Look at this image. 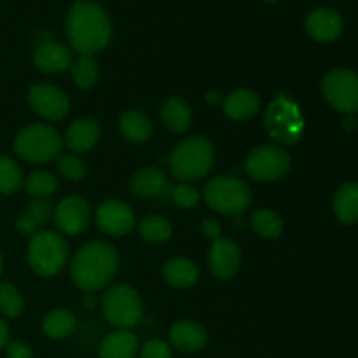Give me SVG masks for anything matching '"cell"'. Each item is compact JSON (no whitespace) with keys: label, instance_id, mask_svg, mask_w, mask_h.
<instances>
[{"label":"cell","instance_id":"cell-1","mask_svg":"<svg viewBox=\"0 0 358 358\" xmlns=\"http://www.w3.org/2000/svg\"><path fill=\"white\" fill-rule=\"evenodd\" d=\"M70 45L79 55L103 51L112 38V20L107 10L93 0H79L70 7L65 21Z\"/></svg>","mask_w":358,"mask_h":358},{"label":"cell","instance_id":"cell-2","mask_svg":"<svg viewBox=\"0 0 358 358\" xmlns=\"http://www.w3.org/2000/svg\"><path fill=\"white\" fill-rule=\"evenodd\" d=\"M119 268V254L107 241H90L73 255L70 276L80 290L94 294L112 282Z\"/></svg>","mask_w":358,"mask_h":358},{"label":"cell","instance_id":"cell-3","mask_svg":"<svg viewBox=\"0 0 358 358\" xmlns=\"http://www.w3.org/2000/svg\"><path fill=\"white\" fill-rule=\"evenodd\" d=\"M215 164V149L206 136L192 135L182 140L170 156V170L177 180L191 184L201 180Z\"/></svg>","mask_w":358,"mask_h":358},{"label":"cell","instance_id":"cell-4","mask_svg":"<svg viewBox=\"0 0 358 358\" xmlns=\"http://www.w3.org/2000/svg\"><path fill=\"white\" fill-rule=\"evenodd\" d=\"M70 248L65 238L52 231H38L28 245V264L38 276H55L65 268Z\"/></svg>","mask_w":358,"mask_h":358},{"label":"cell","instance_id":"cell-5","mask_svg":"<svg viewBox=\"0 0 358 358\" xmlns=\"http://www.w3.org/2000/svg\"><path fill=\"white\" fill-rule=\"evenodd\" d=\"M63 140L52 126L30 124L14 136L13 149L28 163H48L62 154Z\"/></svg>","mask_w":358,"mask_h":358},{"label":"cell","instance_id":"cell-6","mask_svg":"<svg viewBox=\"0 0 358 358\" xmlns=\"http://www.w3.org/2000/svg\"><path fill=\"white\" fill-rule=\"evenodd\" d=\"M205 201L210 208L222 215H241L252 203L250 187L243 180L231 175H222L206 182Z\"/></svg>","mask_w":358,"mask_h":358},{"label":"cell","instance_id":"cell-7","mask_svg":"<svg viewBox=\"0 0 358 358\" xmlns=\"http://www.w3.org/2000/svg\"><path fill=\"white\" fill-rule=\"evenodd\" d=\"M105 320L119 329H129L142 320V299L129 285H115L105 292L101 299Z\"/></svg>","mask_w":358,"mask_h":358},{"label":"cell","instance_id":"cell-8","mask_svg":"<svg viewBox=\"0 0 358 358\" xmlns=\"http://www.w3.org/2000/svg\"><path fill=\"white\" fill-rule=\"evenodd\" d=\"M322 93L332 108L346 115L358 110V73L350 69H334L322 79Z\"/></svg>","mask_w":358,"mask_h":358},{"label":"cell","instance_id":"cell-9","mask_svg":"<svg viewBox=\"0 0 358 358\" xmlns=\"http://www.w3.org/2000/svg\"><path fill=\"white\" fill-rule=\"evenodd\" d=\"M292 157L285 149L276 145H261L248 154L245 168L250 178L257 182H275L289 173Z\"/></svg>","mask_w":358,"mask_h":358},{"label":"cell","instance_id":"cell-10","mask_svg":"<svg viewBox=\"0 0 358 358\" xmlns=\"http://www.w3.org/2000/svg\"><path fill=\"white\" fill-rule=\"evenodd\" d=\"M264 121L269 135L278 140L280 143H289V145L296 143L299 140L301 131H303L299 112L283 98L273 101L271 107L266 110Z\"/></svg>","mask_w":358,"mask_h":358},{"label":"cell","instance_id":"cell-11","mask_svg":"<svg viewBox=\"0 0 358 358\" xmlns=\"http://www.w3.org/2000/svg\"><path fill=\"white\" fill-rule=\"evenodd\" d=\"M94 219H96V226L100 227L101 233L112 238L126 236L131 233L136 224L133 210L126 203L117 201V199H108V201L101 203L96 208Z\"/></svg>","mask_w":358,"mask_h":358},{"label":"cell","instance_id":"cell-12","mask_svg":"<svg viewBox=\"0 0 358 358\" xmlns=\"http://www.w3.org/2000/svg\"><path fill=\"white\" fill-rule=\"evenodd\" d=\"M28 101L35 114L49 121H59L70 110V101L59 87L51 84H35L28 91Z\"/></svg>","mask_w":358,"mask_h":358},{"label":"cell","instance_id":"cell-13","mask_svg":"<svg viewBox=\"0 0 358 358\" xmlns=\"http://www.w3.org/2000/svg\"><path fill=\"white\" fill-rule=\"evenodd\" d=\"M91 222V208L80 196H66L55 210V224L65 236H77Z\"/></svg>","mask_w":358,"mask_h":358},{"label":"cell","instance_id":"cell-14","mask_svg":"<svg viewBox=\"0 0 358 358\" xmlns=\"http://www.w3.org/2000/svg\"><path fill=\"white\" fill-rule=\"evenodd\" d=\"M241 264V252L240 247L231 238H222L213 241L208 254L210 271L215 278L229 280L238 273Z\"/></svg>","mask_w":358,"mask_h":358},{"label":"cell","instance_id":"cell-15","mask_svg":"<svg viewBox=\"0 0 358 358\" xmlns=\"http://www.w3.org/2000/svg\"><path fill=\"white\" fill-rule=\"evenodd\" d=\"M308 35L318 42H332L343 34L345 21L341 14L331 7H318L311 10L304 21Z\"/></svg>","mask_w":358,"mask_h":358},{"label":"cell","instance_id":"cell-16","mask_svg":"<svg viewBox=\"0 0 358 358\" xmlns=\"http://www.w3.org/2000/svg\"><path fill=\"white\" fill-rule=\"evenodd\" d=\"M34 65L44 73L65 72L72 66V52L56 41L41 42L34 52Z\"/></svg>","mask_w":358,"mask_h":358},{"label":"cell","instance_id":"cell-17","mask_svg":"<svg viewBox=\"0 0 358 358\" xmlns=\"http://www.w3.org/2000/svg\"><path fill=\"white\" fill-rule=\"evenodd\" d=\"M168 336H170L171 346L182 353L199 352V350L205 348L206 341H208L205 327L192 320H182L173 324Z\"/></svg>","mask_w":358,"mask_h":358},{"label":"cell","instance_id":"cell-18","mask_svg":"<svg viewBox=\"0 0 358 358\" xmlns=\"http://www.w3.org/2000/svg\"><path fill=\"white\" fill-rule=\"evenodd\" d=\"M98 138H100V126L91 117H84L72 122L65 133V143L70 152L73 154L91 150L96 145Z\"/></svg>","mask_w":358,"mask_h":358},{"label":"cell","instance_id":"cell-19","mask_svg":"<svg viewBox=\"0 0 358 358\" xmlns=\"http://www.w3.org/2000/svg\"><path fill=\"white\" fill-rule=\"evenodd\" d=\"M224 114L233 121H247L261 110V98L252 90L233 91L222 103Z\"/></svg>","mask_w":358,"mask_h":358},{"label":"cell","instance_id":"cell-20","mask_svg":"<svg viewBox=\"0 0 358 358\" xmlns=\"http://www.w3.org/2000/svg\"><path fill=\"white\" fill-rule=\"evenodd\" d=\"M166 185V175L161 168L147 166L136 171L129 180V191L136 198H154L159 194Z\"/></svg>","mask_w":358,"mask_h":358},{"label":"cell","instance_id":"cell-21","mask_svg":"<svg viewBox=\"0 0 358 358\" xmlns=\"http://www.w3.org/2000/svg\"><path fill=\"white\" fill-rule=\"evenodd\" d=\"M138 353V339L129 331H115L100 345V358H135Z\"/></svg>","mask_w":358,"mask_h":358},{"label":"cell","instance_id":"cell-22","mask_svg":"<svg viewBox=\"0 0 358 358\" xmlns=\"http://www.w3.org/2000/svg\"><path fill=\"white\" fill-rule=\"evenodd\" d=\"M164 282L170 283L175 289H189L199 278V269L189 259H171L163 268Z\"/></svg>","mask_w":358,"mask_h":358},{"label":"cell","instance_id":"cell-23","mask_svg":"<svg viewBox=\"0 0 358 358\" xmlns=\"http://www.w3.org/2000/svg\"><path fill=\"white\" fill-rule=\"evenodd\" d=\"M52 217V208L45 199H34V201L28 205L27 213L21 215L16 220V229L21 234H28V236H34L35 233H38L41 227H44L45 224H49Z\"/></svg>","mask_w":358,"mask_h":358},{"label":"cell","instance_id":"cell-24","mask_svg":"<svg viewBox=\"0 0 358 358\" xmlns=\"http://www.w3.org/2000/svg\"><path fill=\"white\" fill-rule=\"evenodd\" d=\"M122 136L131 143H145L152 135V124L149 117L140 110H128L119 119Z\"/></svg>","mask_w":358,"mask_h":358},{"label":"cell","instance_id":"cell-25","mask_svg":"<svg viewBox=\"0 0 358 358\" xmlns=\"http://www.w3.org/2000/svg\"><path fill=\"white\" fill-rule=\"evenodd\" d=\"M161 119L170 131L185 133L191 126L192 114L189 105L182 98L173 96L164 101L163 108H161Z\"/></svg>","mask_w":358,"mask_h":358},{"label":"cell","instance_id":"cell-26","mask_svg":"<svg viewBox=\"0 0 358 358\" xmlns=\"http://www.w3.org/2000/svg\"><path fill=\"white\" fill-rule=\"evenodd\" d=\"M334 213L343 224L358 222V182L341 185L334 198Z\"/></svg>","mask_w":358,"mask_h":358},{"label":"cell","instance_id":"cell-27","mask_svg":"<svg viewBox=\"0 0 358 358\" xmlns=\"http://www.w3.org/2000/svg\"><path fill=\"white\" fill-rule=\"evenodd\" d=\"M77 327V320L70 311L55 310L48 313L42 320V331L51 339H65L73 334Z\"/></svg>","mask_w":358,"mask_h":358},{"label":"cell","instance_id":"cell-28","mask_svg":"<svg viewBox=\"0 0 358 358\" xmlns=\"http://www.w3.org/2000/svg\"><path fill=\"white\" fill-rule=\"evenodd\" d=\"M250 226L257 236L266 238V240H275L283 233L282 217L273 210H254L250 215Z\"/></svg>","mask_w":358,"mask_h":358},{"label":"cell","instance_id":"cell-29","mask_svg":"<svg viewBox=\"0 0 358 358\" xmlns=\"http://www.w3.org/2000/svg\"><path fill=\"white\" fill-rule=\"evenodd\" d=\"M171 224L164 217L147 215L138 222V234L149 243H166L171 238Z\"/></svg>","mask_w":358,"mask_h":358},{"label":"cell","instance_id":"cell-30","mask_svg":"<svg viewBox=\"0 0 358 358\" xmlns=\"http://www.w3.org/2000/svg\"><path fill=\"white\" fill-rule=\"evenodd\" d=\"M100 69L93 55H79L76 62H72V79L80 90H91L98 83Z\"/></svg>","mask_w":358,"mask_h":358},{"label":"cell","instance_id":"cell-31","mask_svg":"<svg viewBox=\"0 0 358 358\" xmlns=\"http://www.w3.org/2000/svg\"><path fill=\"white\" fill-rule=\"evenodd\" d=\"M23 187L31 198L48 199L58 189V180L49 171H34L23 180Z\"/></svg>","mask_w":358,"mask_h":358},{"label":"cell","instance_id":"cell-32","mask_svg":"<svg viewBox=\"0 0 358 358\" xmlns=\"http://www.w3.org/2000/svg\"><path fill=\"white\" fill-rule=\"evenodd\" d=\"M23 173L14 159L0 156V194H13L23 185Z\"/></svg>","mask_w":358,"mask_h":358},{"label":"cell","instance_id":"cell-33","mask_svg":"<svg viewBox=\"0 0 358 358\" xmlns=\"http://www.w3.org/2000/svg\"><path fill=\"white\" fill-rule=\"evenodd\" d=\"M23 296L13 283H0V315L6 318H17L23 313Z\"/></svg>","mask_w":358,"mask_h":358},{"label":"cell","instance_id":"cell-34","mask_svg":"<svg viewBox=\"0 0 358 358\" xmlns=\"http://www.w3.org/2000/svg\"><path fill=\"white\" fill-rule=\"evenodd\" d=\"M56 166L63 177L72 182H79L86 177V164L77 154H59Z\"/></svg>","mask_w":358,"mask_h":358},{"label":"cell","instance_id":"cell-35","mask_svg":"<svg viewBox=\"0 0 358 358\" xmlns=\"http://www.w3.org/2000/svg\"><path fill=\"white\" fill-rule=\"evenodd\" d=\"M171 198H173L175 205H178L180 208H184V210H189L199 203V192H198V189L192 187L191 184H185V182H182V184H178L177 187L173 189V192H171Z\"/></svg>","mask_w":358,"mask_h":358},{"label":"cell","instance_id":"cell-36","mask_svg":"<svg viewBox=\"0 0 358 358\" xmlns=\"http://www.w3.org/2000/svg\"><path fill=\"white\" fill-rule=\"evenodd\" d=\"M140 358H171V350L161 339L147 341L140 350Z\"/></svg>","mask_w":358,"mask_h":358},{"label":"cell","instance_id":"cell-37","mask_svg":"<svg viewBox=\"0 0 358 358\" xmlns=\"http://www.w3.org/2000/svg\"><path fill=\"white\" fill-rule=\"evenodd\" d=\"M7 358H34V352L28 345L21 341H9L6 345Z\"/></svg>","mask_w":358,"mask_h":358},{"label":"cell","instance_id":"cell-38","mask_svg":"<svg viewBox=\"0 0 358 358\" xmlns=\"http://www.w3.org/2000/svg\"><path fill=\"white\" fill-rule=\"evenodd\" d=\"M201 227H203V234L213 241L219 240L220 233H222V227H220V224L217 222L215 219H212V217H208V219L203 220Z\"/></svg>","mask_w":358,"mask_h":358},{"label":"cell","instance_id":"cell-39","mask_svg":"<svg viewBox=\"0 0 358 358\" xmlns=\"http://www.w3.org/2000/svg\"><path fill=\"white\" fill-rule=\"evenodd\" d=\"M7 343H9V327H7L6 320L0 317V348H6Z\"/></svg>","mask_w":358,"mask_h":358},{"label":"cell","instance_id":"cell-40","mask_svg":"<svg viewBox=\"0 0 358 358\" xmlns=\"http://www.w3.org/2000/svg\"><path fill=\"white\" fill-rule=\"evenodd\" d=\"M84 304H86V308H93L94 304H96V297H94V294H87V297L84 299Z\"/></svg>","mask_w":358,"mask_h":358},{"label":"cell","instance_id":"cell-41","mask_svg":"<svg viewBox=\"0 0 358 358\" xmlns=\"http://www.w3.org/2000/svg\"><path fill=\"white\" fill-rule=\"evenodd\" d=\"M345 124H346V128H348V129H355L357 128L355 117H353V115H348V117H346V121H345Z\"/></svg>","mask_w":358,"mask_h":358},{"label":"cell","instance_id":"cell-42","mask_svg":"<svg viewBox=\"0 0 358 358\" xmlns=\"http://www.w3.org/2000/svg\"><path fill=\"white\" fill-rule=\"evenodd\" d=\"M206 100H208L210 103H217V101H220L219 93H215V91H212V93L206 94Z\"/></svg>","mask_w":358,"mask_h":358},{"label":"cell","instance_id":"cell-43","mask_svg":"<svg viewBox=\"0 0 358 358\" xmlns=\"http://www.w3.org/2000/svg\"><path fill=\"white\" fill-rule=\"evenodd\" d=\"M0 275H2V255H0Z\"/></svg>","mask_w":358,"mask_h":358},{"label":"cell","instance_id":"cell-44","mask_svg":"<svg viewBox=\"0 0 358 358\" xmlns=\"http://www.w3.org/2000/svg\"><path fill=\"white\" fill-rule=\"evenodd\" d=\"M266 2H278V0H266Z\"/></svg>","mask_w":358,"mask_h":358}]
</instances>
